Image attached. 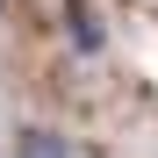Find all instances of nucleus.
Here are the masks:
<instances>
[{"label":"nucleus","mask_w":158,"mask_h":158,"mask_svg":"<svg viewBox=\"0 0 158 158\" xmlns=\"http://www.w3.org/2000/svg\"><path fill=\"white\" fill-rule=\"evenodd\" d=\"M0 15H7V7H0Z\"/></svg>","instance_id":"obj_3"},{"label":"nucleus","mask_w":158,"mask_h":158,"mask_svg":"<svg viewBox=\"0 0 158 158\" xmlns=\"http://www.w3.org/2000/svg\"><path fill=\"white\" fill-rule=\"evenodd\" d=\"M65 36H72L79 58H101V43H108V36H101V15L86 7V0H65Z\"/></svg>","instance_id":"obj_1"},{"label":"nucleus","mask_w":158,"mask_h":158,"mask_svg":"<svg viewBox=\"0 0 158 158\" xmlns=\"http://www.w3.org/2000/svg\"><path fill=\"white\" fill-rule=\"evenodd\" d=\"M15 158H72V144L58 137V129H22V137H15Z\"/></svg>","instance_id":"obj_2"}]
</instances>
